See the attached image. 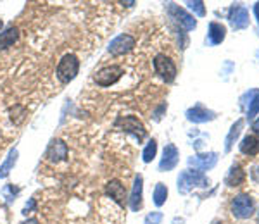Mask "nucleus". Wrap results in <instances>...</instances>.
Wrapping results in <instances>:
<instances>
[{
    "label": "nucleus",
    "instance_id": "obj_4",
    "mask_svg": "<svg viewBox=\"0 0 259 224\" xmlns=\"http://www.w3.org/2000/svg\"><path fill=\"white\" fill-rule=\"evenodd\" d=\"M154 71H156V74L164 83H173L177 80V74H178L177 64L166 53L156 55V59H154Z\"/></svg>",
    "mask_w": 259,
    "mask_h": 224
},
{
    "label": "nucleus",
    "instance_id": "obj_11",
    "mask_svg": "<svg viewBox=\"0 0 259 224\" xmlns=\"http://www.w3.org/2000/svg\"><path fill=\"white\" fill-rule=\"evenodd\" d=\"M228 21L232 24L233 30H244V28L249 26V12L245 7L242 6H233L230 9V14H228Z\"/></svg>",
    "mask_w": 259,
    "mask_h": 224
},
{
    "label": "nucleus",
    "instance_id": "obj_15",
    "mask_svg": "<svg viewBox=\"0 0 259 224\" xmlns=\"http://www.w3.org/2000/svg\"><path fill=\"white\" fill-rule=\"evenodd\" d=\"M187 119H189L190 123H207V121H212V119H216V112H212L209 109H206L204 105H194L192 109L187 110Z\"/></svg>",
    "mask_w": 259,
    "mask_h": 224
},
{
    "label": "nucleus",
    "instance_id": "obj_34",
    "mask_svg": "<svg viewBox=\"0 0 259 224\" xmlns=\"http://www.w3.org/2000/svg\"><path fill=\"white\" fill-rule=\"evenodd\" d=\"M212 224H223V222H221V221H214V222H212Z\"/></svg>",
    "mask_w": 259,
    "mask_h": 224
},
{
    "label": "nucleus",
    "instance_id": "obj_2",
    "mask_svg": "<svg viewBox=\"0 0 259 224\" xmlns=\"http://www.w3.org/2000/svg\"><path fill=\"white\" fill-rule=\"evenodd\" d=\"M209 185V180L204 173H199V171H182L178 176V192L187 195L190 190L194 188H206Z\"/></svg>",
    "mask_w": 259,
    "mask_h": 224
},
{
    "label": "nucleus",
    "instance_id": "obj_8",
    "mask_svg": "<svg viewBox=\"0 0 259 224\" xmlns=\"http://www.w3.org/2000/svg\"><path fill=\"white\" fill-rule=\"evenodd\" d=\"M135 45H137V40L133 38L132 35H128V33H123V35H118L116 38L111 40L109 47H107V52L114 57L124 55V53L132 52L133 48H135Z\"/></svg>",
    "mask_w": 259,
    "mask_h": 224
},
{
    "label": "nucleus",
    "instance_id": "obj_29",
    "mask_svg": "<svg viewBox=\"0 0 259 224\" xmlns=\"http://www.w3.org/2000/svg\"><path fill=\"white\" fill-rule=\"evenodd\" d=\"M250 176H252V180L256 181V183H259V165H257V167H254V169H252Z\"/></svg>",
    "mask_w": 259,
    "mask_h": 224
},
{
    "label": "nucleus",
    "instance_id": "obj_17",
    "mask_svg": "<svg viewBox=\"0 0 259 224\" xmlns=\"http://www.w3.org/2000/svg\"><path fill=\"white\" fill-rule=\"evenodd\" d=\"M18 40H19V28L9 26L7 30L0 31V50H6V48L12 47Z\"/></svg>",
    "mask_w": 259,
    "mask_h": 224
},
{
    "label": "nucleus",
    "instance_id": "obj_20",
    "mask_svg": "<svg viewBox=\"0 0 259 224\" xmlns=\"http://www.w3.org/2000/svg\"><path fill=\"white\" fill-rule=\"evenodd\" d=\"M18 148H12V150L9 152V155H7V159L4 160V164L0 165V178H7L9 176V173L12 171V167L16 165V162H18Z\"/></svg>",
    "mask_w": 259,
    "mask_h": 224
},
{
    "label": "nucleus",
    "instance_id": "obj_18",
    "mask_svg": "<svg viewBox=\"0 0 259 224\" xmlns=\"http://www.w3.org/2000/svg\"><path fill=\"white\" fill-rule=\"evenodd\" d=\"M240 152L244 153V155H257L259 153V138L256 135H247L242 138L240 142Z\"/></svg>",
    "mask_w": 259,
    "mask_h": 224
},
{
    "label": "nucleus",
    "instance_id": "obj_22",
    "mask_svg": "<svg viewBox=\"0 0 259 224\" xmlns=\"http://www.w3.org/2000/svg\"><path fill=\"white\" fill-rule=\"evenodd\" d=\"M154 204L157 207H162L166 204V198H168V186L164 183H157L154 188Z\"/></svg>",
    "mask_w": 259,
    "mask_h": 224
},
{
    "label": "nucleus",
    "instance_id": "obj_1",
    "mask_svg": "<svg viewBox=\"0 0 259 224\" xmlns=\"http://www.w3.org/2000/svg\"><path fill=\"white\" fill-rule=\"evenodd\" d=\"M80 73V59L74 53H66L61 57L59 64L56 68V76L62 85H68Z\"/></svg>",
    "mask_w": 259,
    "mask_h": 224
},
{
    "label": "nucleus",
    "instance_id": "obj_31",
    "mask_svg": "<svg viewBox=\"0 0 259 224\" xmlns=\"http://www.w3.org/2000/svg\"><path fill=\"white\" fill-rule=\"evenodd\" d=\"M254 14H256V19H257V23H259V2L254 6Z\"/></svg>",
    "mask_w": 259,
    "mask_h": 224
},
{
    "label": "nucleus",
    "instance_id": "obj_10",
    "mask_svg": "<svg viewBox=\"0 0 259 224\" xmlns=\"http://www.w3.org/2000/svg\"><path fill=\"white\" fill-rule=\"evenodd\" d=\"M218 162V153L209 152V153H200V155H192L189 159V165L194 167V171H209Z\"/></svg>",
    "mask_w": 259,
    "mask_h": 224
},
{
    "label": "nucleus",
    "instance_id": "obj_32",
    "mask_svg": "<svg viewBox=\"0 0 259 224\" xmlns=\"http://www.w3.org/2000/svg\"><path fill=\"white\" fill-rule=\"evenodd\" d=\"M23 224H40V222L36 221V219H26V221H24Z\"/></svg>",
    "mask_w": 259,
    "mask_h": 224
},
{
    "label": "nucleus",
    "instance_id": "obj_12",
    "mask_svg": "<svg viewBox=\"0 0 259 224\" xmlns=\"http://www.w3.org/2000/svg\"><path fill=\"white\" fill-rule=\"evenodd\" d=\"M68 157V145L62 140H52L47 148V160L52 164H59Z\"/></svg>",
    "mask_w": 259,
    "mask_h": 224
},
{
    "label": "nucleus",
    "instance_id": "obj_30",
    "mask_svg": "<svg viewBox=\"0 0 259 224\" xmlns=\"http://www.w3.org/2000/svg\"><path fill=\"white\" fill-rule=\"evenodd\" d=\"M252 130H254V133H257V135H259V118L256 119V121H254V124H252Z\"/></svg>",
    "mask_w": 259,
    "mask_h": 224
},
{
    "label": "nucleus",
    "instance_id": "obj_7",
    "mask_svg": "<svg viewBox=\"0 0 259 224\" xmlns=\"http://www.w3.org/2000/svg\"><path fill=\"white\" fill-rule=\"evenodd\" d=\"M121 76H123V69H121L119 66L112 64V66H106V68L99 69L94 76V81L100 88H107V86L118 83Z\"/></svg>",
    "mask_w": 259,
    "mask_h": 224
},
{
    "label": "nucleus",
    "instance_id": "obj_16",
    "mask_svg": "<svg viewBox=\"0 0 259 224\" xmlns=\"http://www.w3.org/2000/svg\"><path fill=\"white\" fill-rule=\"evenodd\" d=\"M244 181H245V173H244V169H242V165L237 164V162L232 164L225 183H227L228 186H232V188H235V186H240Z\"/></svg>",
    "mask_w": 259,
    "mask_h": 224
},
{
    "label": "nucleus",
    "instance_id": "obj_26",
    "mask_svg": "<svg viewBox=\"0 0 259 224\" xmlns=\"http://www.w3.org/2000/svg\"><path fill=\"white\" fill-rule=\"evenodd\" d=\"M161 221H162V214L161 212H152L145 217L144 224H161Z\"/></svg>",
    "mask_w": 259,
    "mask_h": 224
},
{
    "label": "nucleus",
    "instance_id": "obj_23",
    "mask_svg": "<svg viewBox=\"0 0 259 224\" xmlns=\"http://www.w3.org/2000/svg\"><path fill=\"white\" fill-rule=\"evenodd\" d=\"M156 153H157V142L156 140H150V142L145 145L144 152H142V160H144L145 164L152 162V159L156 157Z\"/></svg>",
    "mask_w": 259,
    "mask_h": 224
},
{
    "label": "nucleus",
    "instance_id": "obj_14",
    "mask_svg": "<svg viewBox=\"0 0 259 224\" xmlns=\"http://www.w3.org/2000/svg\"><path fill=\"white\" fill-rule=\"evenodd\" d=\"M106 193L107 197H111L116 204L119 205H126V190H124V185L121 183L119 180H111L107 181L106 185Z\"/></svg>",
    "mask_w": 259,
    "mask_h": 224
},
{
    "label": "nucleus",
    "instance_id": "obj_13",
    "mask_svg": "<svg viewBox=\"0 0 259 224\" xmlns=\"http://www.w3.org/2000/svg\"><path fill=\"white\" fill-rule=\"evenodd\" d=\"M178 148L175 147L173 143H168L162 150V157H161V162H159V171L166 173V171H171V169L177 167L178 164Z\"/></svg>",
    "mask_w": 259,
    "mask_h": 224
},
{
    "label": "nucleus",
    "instance_id": "obj_19",
    "mask_svg": "<svg viewBox=\"0 0 259 224\" xmlns=\"http://www.w3.org/2000/svg\"><path fill=\"white\" fill-rule=\"evenodd\" d=\"M227 36V28L221 23H211L209 24V33H207V38H209L211 45H220L221 41Z\"/></svg>",
    "mask_w": 259,
    "mask_h": 224
},
{
    "label": "nucleus",
    "instance_id": "obj_24",
    "mask_svg": "<svg viewBox=\"0 0 259 224\" xmlns=\"http://www.w3.org/2000/svg\"><path fill=\"white\" fill-rule=\"evenodd\" d=\"M259 112V90L256 92H252V98H250L249 102V109H247V118L252 119L254 116H256Z\"/></svg>",
    "mask_w": 259,
    "mask_h": 224
},
{
    "label": "nucleus",
    "instance_id": "obj_5",
    "mask_svg": "<svg viewBox=\"0 0 259 224\" xmlns=\"http://www.w3.org/2000/svg\"><path fill=\"white\" fill-rule=\"evenodd\" d=\"M166 11H168L169 18L173 19L180 28H183L185 31H192L197 28V21L194 19V16H190L189 12L183 9V7L169 2V4H166Z\"/></svg>",
    "mask_w": 259,
    "mask_h": 224
},
{
    "label": "nucleus",
    "instance_id": "obj_6",
    "mask_svg": "<svg viewBox=\"0 0 259 224\" xmlns=\"http://www.w3.org/2000/svg\"><path fill=\"white\" fill-rule=\"evenodd\" d=\"M232 215L237 219H249L254 214V200L249 193H240L233 197L232 205H230Z\"/></svg>",
    "mask_w": 259,
    "mask_h": 224
},
{
    "label": "nucleus",
    "instance_id": "obj_9",
    "mask_svg": "<svg viewBox=\"0 0 259 224\" xmlns=\"http://www.w3.org/2000/svg\"><path fill=\"white\" fill-rule=\"evenodd\" d=\"M128 204L133 212H139L142 209V205H144V178H142V174H137L135 180H133V186H132V193H130V198H128Z\"/></svg>",
    "mask_w": 259,
    "mask_h": 224
},
{
    "label": "nucleus",
    "instance_id": "obj_33",
    "mask_svg": "<svg viewBox=\"0 0 259 224\" xmlns=\"http://www.w3.org/2000/svg\"><path fill=\"white\" fill-rule=\"evenodd\" d=\"M2 28H4V21L0 19V31H2Z\"/></svg>",
    "mask_w": 259,
    "mask_h": 224
},
{
    "label": "nucleus",
    "instance_id": "obj_35",
    "mask_svg": "<svg viewBox=\"0 0 259 224\" xmlns=\"http://www.w3.org/2000/svg\"><path fill=\"white\" fill-rule=\"evenodd\" d=\"M257 217H259V212H257Z\"/></svg>",
    "mask_w": 259,
    "mask_h": 224
},
{
    "label": "nucleus",
    "instance_id": "obj_3",
    "mask_svg": "<svg viewBox=\"0 0 259 224\" xmlns=\"http://www.w3.org/2000/svg\"><path fill=\"white\" fill-rule=\"evenodd\" d=\"M114 128L128 133V135H133L139 140V143L147 136V130H145V126L142 124V121L137 116H121V118L114 121Z\"/></svg>",
    "mask_w": 259,
    "mask_h": 224
},
{
    "label": "nucleus",
    "instance_id": "obj_25",
    "mask_svg": "<svg viewBox=\"0 0 259 224\" xmlns=\"http://www.w3.org/2000/svg\"><path fill=\"white\" fill-rule=\"evenodd\" d=\"M187 6H189V9L192 12H195V14L199 16V18H204L206 16V7H204V2H200V0H195V2H185Z\"/></svg>",
    "mask_w": 259,
    "mask_h": 224
},
{
    "label": "nucleus",
    "instance_id": "obj_28",
    "mask_svg": "<svg viewBox=\"0 0 259 224\" xmlns=\"http://www.w3.org/2000/svg\"><path fill=\"white\" fill-rule=\"evenodd\" d=\"M33 209H35V198H30V202H28V204L24 205V209H23V214H28V212H31Z\"/></svg>",
    "mask_w": 259,
    "mask_h": 224
},
{
    "label": "nucleus",
    "instance_id": "obj_21",
    "mask_svg": "<svg viewBox=\"0 0 259 224\" xmlns=\"http://www.w3.org/2000/svg\"><path fill=\"white\" fill-rule=\"evenodd\" d=\"M242 128H244V119H239V121H237L232 126V130H230L228 136H227V142H225V143H227V145H225V150H227V152L232 150V147H233V143H235V140L239 138Z\"/></svg>",
    "mask_w": 259,
    "mask_h": 224
},
{
    "label": "nucleus",
    "instance_id": "obj_27",
    "mask_svg": "<svg viewBox=\"0 0 259 224\" xmlns=\"http://www.w3.org/2000/svg\"><path fill=\"white\" fill-rule=\"evenodd\" d=\"M166 109H168V105H166V103H162L161 107H157L156 112H154V119H156V121H159V119L162 118V112H164Z\"/></svg>",
    "mask_w": 259,
    "mask_h": 224
}]
</instances>
